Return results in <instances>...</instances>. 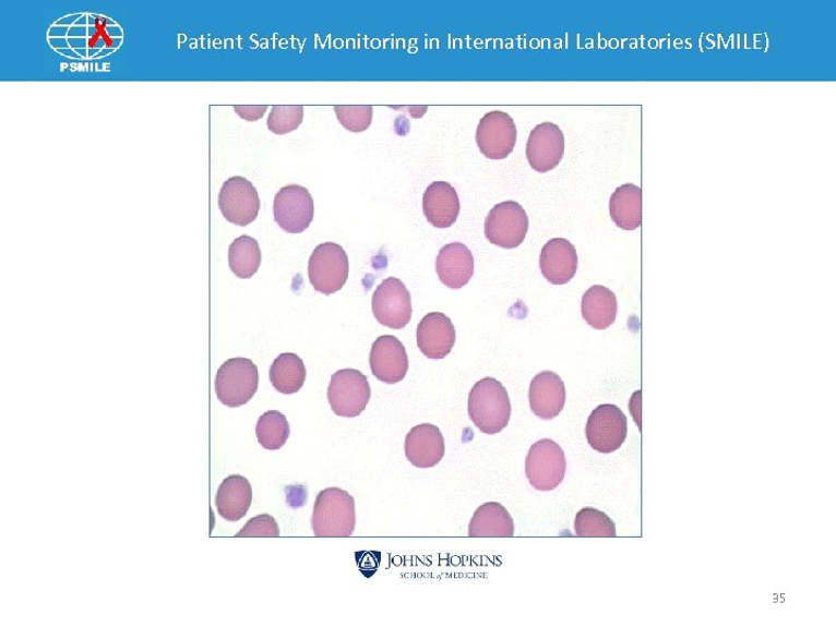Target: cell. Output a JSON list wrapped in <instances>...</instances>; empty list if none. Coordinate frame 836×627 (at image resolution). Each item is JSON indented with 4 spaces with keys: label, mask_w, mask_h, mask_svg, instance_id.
Masks as SVG:
<instances>
[{
    "label": "cell",
    "mask_w": 836,
    "mask_h": 627,
    "mask_svg": "<svg viewBox=\"0 0 836 627\" xmlns=\"http://www.w3.org/2000/svg\"><path fill=\"white\" fill-rule=\"evenodd\" d=\"M122 40V29L117 23L93 13L63 16L48 32L52 49L76 60L108 57L119 49Z\"/></svg>",
    "instance_id": "6da1fadb"
},
{
    "label": "cell",
    "mask_w": 836,
    "mask_h": 627,
    "mask_svg": "<svg viewBox=\"0 0 836 627\" xmlns=\"http://www.w3.org/2000/svg\"><path fill=\"white\" fill-rule=\"evenodd\" d=\"M468 417L485 435L502 433L512 418L506 388L492 376L478 382L468 394Z\"/></svg>",
    "instance_id": "7a4b0ae2"
},
{
    "label": "cell",
    "mask_w": 836,
    "mask_h": 627,
    "mask_svg": "<svg viewBox=\"0 0 836 627\" xmlns=\"http://www.w3.org/2000/svg\"><path fill=\"white\" fill-rule=\"evenodd\" d=\"M356 522L355 498L347 491L331 487L318 494L311 521L315 536H350L354 534Z\"/></svg>",
    "instance_id": "3957f363"
},
{
    "label": "cell",
    "mask_w": 836,
    "mask_h": 627,
    "mask_svg": "<svg viewBox=\"0 0 836 627\" xmlns=\"http://www.w3.org/2000/svg\"><path fill=\"white\" fill-rule=\"evenodd\" d=\"M259 385V369L248 358H231L217 370L215 376L216 397L229 408H239L250 402Z\"/></svg>",
    "instance_id": "277c9868"
},
{
    "label": "cell",
    "mask_w": 836,
    "mask_h": 627,
    "mask_svg": "<svg viewBox=\"0 0 836 627\" xmlns=\"http://www.w3.org/2000/svg\"><path fill=\"white\" fill-rule=\"evenodd\" d=\"M568 472V460L561 446L552 439L536 442L525 458V475L539 492L557 490Z\"/></svg>",
    "instance_id": "5b68a950"
},
{
    "label": "cell",
    "mask_w": 836,
    "mask_h": 627,
    "mask_svg": "<svg viewBox=\"0 0 836 627\" xmlns=\"http://www.w3.org/2000/svg\"><path fill=\"white\" fill-rule=\"evenodd\" d=\"M349 257L339 244L318 245L308 263V278L314 290L324 296L341 291L349 278Z\"/></svg>",
    "instance_id": "8992f818"
},
{
    "label": "cell",
    "mask_w": 836,
    "mask_h": 627,
    "mask_svg": "<svg viewBox=\"0 0 836 627\" xmlns=\"http://www.w3.org/2000/svg\"><path fill=\"white\" fill-rule=\"evenodd\" d=\"M371 386L366 374L344 369L332 375L329 401L335 415L354 419L367 409L371 400Z\"/></svg>",
    "instance_id": "52a82bcc"
},
{
    "label": "cell",
    "mask_w": 836,
    "mask_h": 627,
    "mask_svg": "<svg viewBox=\"0 0 836 627\" xmlns=\"http://www.w3.org/2000/svg\"><path fill=\"white\" fill-rule=\"evenodd\" d=\"M529 231V217L516 202L498 204L487 215L485 236L487 240L502 249H516Z\"/></svg>",
    "instance_id": "ba28073f"
},
{
    "label": "cell",
    "mask_w": 836,
    "mask_h": 627,
    "mask_svg": "<svg viewBox=\"0 0 836 627\" xmlns=\"http://www.w3.org/2000/svg\"><path fill=\"white\" fill-rule=\"evenodd\" d=\"M586 437L592 449L609 455L620 450L628 437V419L620 407L598 406L588 418Z\"/></svg>",
    "instance_id": "9c48e42d"
},
{
    "label": "cell",
    "mask_w": 836,
    "mask_h": 627,
    "mask_svg": "<svg viewBox=\"0 0 836 627\" xmlns=\"http://www.w3.org/2000/svg\"><path fill=\"white\" fill-rule=\"evenodd\" d=\"M372 312L380 325L399 330L411 321V296L406 285L394 277L381 282L372 297Z\"/></svg>",
    "instance_id": "30bf717a"
},
{
    "label": "cell",
    "mask_w": 836,
    "mask_h": 627,
    "mask_svg": "<svg viewBox=\"0 0 836 627\" xmlns=\"http://www.w3.org/2000/svg\"><path fill=\"white\" fill-rule=\"evenodd\" d=\"M314 212L313 196L301 185L284 186L275 196V221L288 234H301L307 230L313 222Z\"/></svg>",
    "instance_id": "8fae6325"
},
{
    "label": "cell",
    "mask_w": 836,
    "mask_h": 627,
    "mask_svg": "<svg viewBox=\"0 0 836 627\" xmlns=\"http://www.w3.org/2000/svg\"><path fill=\"white\" fill-rule=\"evenodd\" d=\"M219 208L227 221L247 227L259 217L261 210L259 191L247 178L231 177L220 190Z\"/></svg>",
    "instance_id": "7c38bea8"
},
{
    "label": "cell",
    "mask_w": 836,
    "mask_h": 627,
    "mask_svg": "<svg viewBox=\"0 0 836 627\" xmlns=\"http://www.w3.org/2000/svg\"><path fill=\"white\" fill-rule=\"evenodd\" d=\"M476 141L486 158L505 159L516 146L517 129L514 119L502 111L485 114L478 124Z\"/></svg>",
    "instance_id": "4fadbf2b"
},
{
    "label": "cell",
    "mask_w": 836,
    "mask_h": 627,
    "mask_svg": "<svg viewBox=\"0 0 836 627\" xmlns=\"http://www.w3.org/2000/svg\"><path fill=\"white\" fill-rule=\"evenodd\" d=\"M565 148V135L559 125L553 122H542L532 131L526 142L525 155L535 171L547 173L561 164Z\"/></svg>",
    "instance_id": "5bb4252c"
},
{
    "label": "cell",
    "mask_w": 836,
    "mask_h": 627,
    "mask_svg": "<svg viewBox=\"0 0 836 627\" xmlns=\"http://www.w3.org/2000/svg\"><path fill=\"white\" fill-rule=\"evenodd\" d=\"M370 367L375 378L389 385L402 383L409 370L405 346L392 335L375 339L370 352Z\"/></svg>",
    "instance_id": "9a60e30c"
},
{
    "label": "cell",
    "mask_w": 836,
    "mask_h": 627,
    "mask_svg": "<svg viewBox=\"0 0 836 627\" xmlns=\"http://www.w3.org/2000/svg\"><path fill=\"white\" fill-rule=\"evenodd\" d=\"M417 346L429 360H444L456 345V328L443 313L427 314L418 324Z\"/></svg>",
    "instance_id": "2e32d148"
},
{
    "label": "cell",
    "mask_w": 836,
    "mask_h": 627,
    "mask_svg": "<svg viewBox=\"0 0 836 627\" xmlns=\"http://www.w3.org/2000/svg\"><path fill=\"white\" fill-rule=\"evenodd\" d=\"M408 461L418 469H431L445 456V439L439 426L423 423L414 426L405 442Z\"/></svg>",
    "instance_id": "e0dca14e"
},
{
    "label": "cell",
    "mask_w": 836,
    "mask_h": 627,
    "mask_svg": "<svg viewBox=\"0 0 836 627\" xmlns=\"http://www.w3.org/2000/svg\"><path fill=\"white\" fill-rule=\"evenodd\" d=\"M529 403L533 413L540 420L558 418L566 403V387L560 375L552 371L537 374L530 384Z\"/></svg>",
    "instance_id": "ac0fdd59"
},
{
    "label": "cell",
    "mask_w": 836,
    "mask_h": 627,
    "mask_svg": "<svg viewBox=\"0 0 836 627\" xmlns=\"http://www.w3.org/2000/svg\"><path fill=\"white\" fill-rule=\"evenodd\" d=\"M540 272L553 285H566L576 275L578 257L575 246L566 239H552L541 249Z\"/></svg>",
    "instance_id": "d6986e66"
},
{
    "label": "cell",
    "mask_w": 836,
    "mask_h": 627,
    "mask_svg": "<svg viewBox=\"0 0 836 627\" xmlns=\"http://www.w3.org/2000/svg\"><path fill=\"white\" fill-rule=\"evenodd\" d=\"M435 272L446 288L461 290L475 275L474 254L464 243L446 244L435 260Z\"/></svg>",
    "instance_id": "ffe728a7"
},
{
    "label": "cell",
    "mask_w": 836,
    "mask_h": 627,
    "mask_svg": "<svg viewBox=\"0 0 836 627\" xmlns=\"http://www.w3.org/2000/svg\"><path fill=\"white\" fill-rule=\"evenodd\" d=\"M423 213L434 228H450L461 213L459 195L450 183L434 182L423 194Z\"/></svg>",
    "instance_id": "44dd1931"
},
{
    "label": "cell",
    "mask_w": 836,
    "mask_h": 627,
    "mask_svg": "<svg viewBox=\"0 0 836 627\" xmlns=\"http://www.w3.org/2000/svg\"><path fill=\"white\" fill-rule=\"evenodd\" d=\"M252 504V487L247 478L240 474L227 477L215 496L217 513L227 522H239L248 514Z\"/></svg>",
    "instance_id": "7402d4cb"
},
{
    "label": "cell",
    "mask_w": 836,
    "mask_h": 627,
    "mask_svg": "<svg viewBox=\"0 0 836 627\" xmlns=\"http://www.w3.org/2000/svg\"><path fill=\"white\" fill-rule=\"evenodd\" d=\"M515 535V523L511 514L499 502L480 506L468 526V536L474 539H511Z\"/></svg>",
    "instance_id": "603a6c76"
},
{
    "label": "cell",
    "mask_w": 836,
    "mask_h": 627,
    "mask_svg": "<svg viewBox=\"0 0 836 627\" xmlns=\"http://www.w3.org/2000/svg\"><path fill=\"white\" fill-rule=\"evenodd\" d=\"M610 217L618 228L632 231L643 224V191L634 184L617 188L610 198Z\"/></svg>",
    "instance_id": "cb8c5ba5"
},
{
    "label": "cell",
    "mask_w": 836,
    "mask_h": 627,
    "mask_svg": "<svg viewBox=\"0 0 836 627\" xmlns=\"http://www.w3.org/2000/svg\"><path fill=\"white\" fill-rule=\"evenodd\" d=\"M581 313L592 328L606 330L614 324L618 314L617 297L606 286H592L583 297Z\"/></svg>",
    "instance_id": "d4e9b609"
},
{
    "label": "cell",
    "mask_w": 836,
    "mask_h": 627,
    "mask_svg": "<svg viewBox=\"0 0 836 627\" xmlns=\"http://www.w3.org/2000/svg\"><path fill=\"white\" fill-rule=\"evenodd\" d=\"M307 379V370L296 353H282L270 367V382L274 388L290 396L298 393Z\"/></svg>",
    "instance_id": "484cf974"
},
{
    "label": "cell",
    "mask_w": 836,
    "mask_h": 627,
    "mask_svg": "<svg viewBox=\"0 0 836 627\" xmlns=\"http://www.w3.org/2000/svg\"><path fill=\"white\" fill-rule=\"evenodd\" d=\"M229 267L240 279H250L260 270L262 253L256 240L248 236L236 239L229 246Z\"/></svg>",
    "instance_id": "4316f807"
},
{
    "label": "cell",
    "mask_w": 836,
    "mask_h": 627,
    "mask_svg": "<svg viewBox=\"0 0 836 627\" xmlns=\"http://www.w3.org/2000/svg\"><path fill=\"white\" fill-rule=\"evenodd\" d=\"M290 435L289 423L278 410H270L264 413L256 425L259 443L265 450L276 451L282 449Z\"/></svg>",
    "instance_id": "83f0119b"
},
{
    "label": "cell",
    "mask_w": 836,
    "mask_h": 627,
    "mask_svg": "<svg viewBox=\"0 0 836 627\" xmlns=\"http://www.w3.org/2000/svg\"><path fill=\"white\" fill-rule=\"evenodd\" d=\"M574 530L580 539H592V536L613 539L617 535L612 519L607 514L590 507L581 509L576 514Z\"/></svg>",
    "instance_id": "f1b7e54d"
},
{
    "label": "cell",
    "mask_w": 836,
    "mask_h": 627,
    "mask_svg": "<svg viewBox=\"0 0 836 627\" xmlns=\"http://www.w3.org/2000/svg\"><path fill=\"white\" fill-rule=\"evenodd\" d=\"M303 121V107L300 105H276L272 107L266 121L267 129L276 135H286L297 131Z\"/></svg>",
    "instance_id": "f546056e"
},
{
    "label": "cell",
    "mask_w": 836,
    "mask_h": 627,
    "mask_svg": "<svg viewBox=\"0 0 836 627\" xmlns=\"http://www.w3.org/2000/svg\"><path fill=\"white\" fill-rule=\"evenodd\" d=\"M334 111L343 128L351 133L368 131L373 120V107L370 105L334 106Z\"/></svg>",
    "instance_id": "4dcf8cb0"
},
{
    "label": "cell",
    "mask_w": 836,
    "mask_h": 627,
    "mask_svg": "<svg viewBox=\"0 0 836 627\" xmlns=\"http://www.w3.org/2000/svg\"><path fill=\"white\" fill-rule=\"evenodd\" d=\"M279 526L274 518L268 514H262L254 516L247 522L243 529L236 533L235 536H279Z\"/></svg>",
    "instance_id": "1f68e13d"
},
{
    "label": "cell",
    "mask_w": 836,
    "mask_h": 627,
    "mask_svg": "<svg viewBox=\"0 0 836 627\" xmlns=\"http://www.w3.org/2000/svg\"><path fill=\"white\" fill-rule=\"evenodd\" d=\"M268 109V106L266 105H259V106H244V105H236L234 106V110L236 113H238L242 119L246 121L254 122L259 121L264 117Z\"/></svg>",
    "instance_id": "d6a6232c"
}]
</instances>
